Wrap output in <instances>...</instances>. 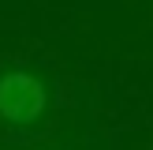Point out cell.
<instances>
[{"label":"cell","mask_w":153,"mask_h":150,"mask_svg":"<svg viewBox=\"0 0 153 150\" xmlns=\"http://www.w3.org/2000/svg\"><path fill=\"white\" fill-rule=\"evenodd\" d=\"M49 105L41 79H34L30 71H7L0 75V116L7 124H34Z\"/></svg>","instance_id":"6da1fadb"}]
</instances>
